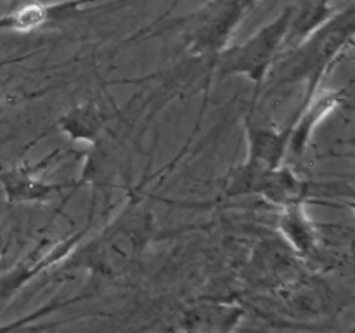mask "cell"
Segmentation results:
<instances>
[{
  "label": "cell",
  "instance_id": "obj_1",
  "mask_svg": "<svg viewBox=\"0 0 355 333\" xmlns=\"http://www.w3.org/2000/svg\"><path fill=\"white\" fill-rule=\"evenodd\" d=\"M354 24L352 14L342 23L322 24L319 30L309 35L304 42L291 47L286 58L279 62L276 85H293L305 82V96L309 97L321 87V82L329 69L343 58L347 49L352 45Z\"/></svg>",
  "mask_w": 355,
  "mask_h": 333
},
{
  "label": "cell",
  "instance_id": "obj_2",
  "mask_svg": "<svg viewBox=\"0 0 355 333\" xmlns=\"http://www.w3.org/2000/svg\"><path fill=\"white\" fill-rule=\"evenodd\" d=\"M293 10L288 9L272 23L260 28L248 40L236 45H227L214 61V68L220 75H239L248 78L255 85L253 103L259 97V90L269 78L274 62L284 49L288 26Z\"/></svg>",
  "mask_w": 355,
  "mask_h": 333
},
{
  "label": "cell",
  "instance_id": "obj_3",
  "mask_svg": "<svg viewBox=\"0 0 355 333\" xmlns=\"http://www.w3.org/2000/svg\"><path fill=\"white\" fill-rule=\"evenodd\" d=\"M347 99V92L343 89H322L318 87L312 96L304 97L300 108H298L297 118L291 123L290 132V144H288V153L300 158L305 155L309 144L312 141L315 128L319 127L326 117L338 110Z\"/></svg>",
  "mask_w": 355,
  "mask_h": 333
},
{
  "label": "cell",
  "instance_id": "obj_4",
  "mask_svg": "<svg viewBox=\"0 0 355 333\" xmlns=\"http://www.w3.org/2000/svg\"><path fill=\"white\" fill-rule=\"evenodd\" d=\"M55 158H58V151L33 165H21L0 173V184H2L7 201H12V203L45 201L61 191L68 189L69 184L45 182L40 177V173L47 166H51Z\"/></svg>",
  "mask_w": 355,
  "mask_h": 333
},
{
  "label": "cell",
  "instance_id": "obj_5",
  "mask_svg": "<svg viewBox=\"0 0 355 333\" xmlns=\"http://www.w3.org/2000/svg\"><path fill=\"white\" fill-rule=\"evenodd\" d=\"M246 130V162L257 163L260 166L274 169L283 165L286 160L288 144H290L291 123L286 128H276L270 123H263L253 117L250 111L245 121Z\"/></svg>",
  "mask_w": 355,
  "mask_h": 333
},
{
  "label": "cell",
  "instance_id": "obj_6",
  "mask_svg": "<svg viewBox=\"0 0 355 333\" xmlns=\"http://www.w3.org/2000/svg\"><path fill=\"white\" fill-rule=\"evenodd\" d=\"M277 229L300 259H312L318 253L319 234L314 221L309 217L305 203H295L281 208Z\"/></svg>",
  "mask_w": 355,
  "mask_h": 333
},
{
  "label": "cell",
  "instance_id": "obj_7",
  "mask_svg": "<svg viewBox=\"0 0 355 333\" xmlns=\"http://www.w3.org/2000/svg\"><path fill=\"white\" fill-rule=\"evenodd\" d=\"M245 311L234 304H200L187 309L182 328L193 332H229L241 323Z\"/></svg>",
  "mask_w": 355,
  "mask_h": 333
},
{
  "label": "cell",
  "instance_id": "obj_8",
  "mask_svg": "<svg viewBox=\"0 0 355 333\" xmlns=\"http://www.w3.org/2000/svg\"><path fill=\"white\" fill-rule=\"evenodd\" d=\"M59 127L62 132L69 135L71 139H82V141H92L97 135V132L103 127V114L101 110H97L94 104H83V106L75 108L69 111L61 120Z\"/></svg>",
  "mask_w": 355,
  "mask_h": 333
},
{
  "label": "cell",
  "instance_id": "obj_9",
  "mask_svg": "<svg viewBox=\"0 0 355 333\" xmlns=\"http://www.w3.org/2000/svg\"><path fill=\"white\" fill-rule=\"evenodd\" d=\"M51 19V10L42 3H26L19 7L16 12L9 14L0 19V30H16V31H31L44 26Z\"/></svg>",
  "mask_w": 355,
  "mask_h": 333
},
{
  "label": "cell",
  "instance_id": "obj_10",
  "mask_svg": "<svg viewBox=\"0 0 355 333\" xmlns=\"http://www.w3.org/2000/svg\"><path fill=\"white\" fill-rule=\"evenodd\" d=\"M3 252V236L0 234V253Z\"/></svg>",
  "mask_w": 355,
  "mask_h": 333
}]
</instances>
